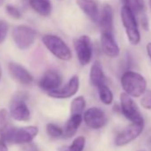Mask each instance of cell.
I'll return each mask as SVG.
<instances>
[{
	"mask_svg": "<svg viewBox=\"0 0 151 151\" xmlns=\"http://www.w3.org/2000/svg\"><path fill=\"white\" fill-rule=\"evenodd\" d=\"M140 105L148 110H151V90H146L140 98Z\"/></svg>",
	"mask_w": 151,
	"mask_h": 151,
	"instance_id": "484cf974",
	"label": "cell"
},
{
	"mask_svg": "<svg viewBox=\"0 0 151 151\" xmlns=\"http://www.w3.org/2000/svg\"><path fill=\"white\" fill-rule=\"evenodd\" d=\"M4 1H5V0H0V6H1L4 3Z\"/></svg>",
	"mask_w": 151,
	"mask_h": 151,
	"instance_id": "836d02e7",
	"label": "cell"
},
{
	"mask_svg": "<svg viewBox=\"0 0 151 151\" xmlns=\"http://www.w3.org/2000/svg\"><path fill=\"white\" fill-rule=\"evenodd\" d=\"M74 47L79 62L85 66L87 65L92 59L93 48L91 39L88 36H81L74 40Z\"/></svg>",
	"mask_w": 151,
	"mask_h": 151,
	"instance_id": "8992f818",
	"label": "cell"
},
{
	"mask_svg": "<svg viewBox=\"0 0 151 151\" xmlns=\"http://www.w3.org/2000/svg\"><path fill=\"white\" fill-rule=\"evenodd\" d=\"M121 85L125 93L138 98L147 90V82L142 76L134 71H125L121 78Z\"/></svg>",
	"mask_w": 151,
	"mask_h": 151,
	"instance_id": "6da1fadb",
	"label": "cell"
},
{
	"mask_svg": "<svg viewBox=\"0 0 151 151\" xmlns=\"http://www.w3.org/2000/svg\"><path fill=\"white\" fill-rule=\"evenodd\" d=\"M98 92H99V96L101 101L106 104V105H110L113 101V93L111 90L105 85H101L98 86Z\"/></svg>",
	"mask_w": 151,
	"mask_h": 151,
	"instance_id": "603a6c76",
	"label": "cell"
},
{
	"mask_svg": "<svg viewBox=\"0 0 151 151\" xmlns=\"http://www.w3.org/2000/svg\"><path fill=\"white\" fill-rule=\"evenodd\" d=\"M139 17L140 25L142 26V28H143L145 30H147V29H148V20H147V17L146 16V14H143L139 15Z\"/></svg>",
	"mask_w": 151,
	"mask_h": 151,
	"instance_id": "f1b7e54d",
	"label": "cell"
},
{
	"mask_svg": "<svg viewBox=\"0 0 151 151\" xmlns=\"http://www.w3.org/2000/svg\"><path fill=\"white\" fill-rule=\"evenodd\" d=\"M42 42L56 58L61 60H69L71 59L72 54L69 47L59 37L54 35H45L42 37Z\"/></svg>",
	"mask_w": 151,
	"mask_h": 151,
	"instance_id": "3957f363",
	"label": "cell"
},
{
	"mask_svg": "<svg viewBox=\"0 0 151 151\" xmlns=\"http://www.w3.org/2000/svg\"><path fill=\"white\" fill-rule=\"evenodd\" d=\"M6 11L8 14V15L14 19H21L22 18L21 12L16 7H14L13 6H7L6 8Z\"/></svg>",
	"mask_w": 151,
	"mask_h": 151,
	"instance_id": "4316f807",
	"label": "cell"
},
{
	"mask_svg": "<svg viewBox=\"0 0 151 151\" xmlns=\"http://www.w3.org/2000/svg\"><path fill=\"white\" fill-rule=\"evenodd\" d=\"M10 116L16 121L27 122L30 117V111L22 100H15L10 107Z\"/></svg>",
	"mask_w": 151,
	"mask_h": 151,
	"instance_id": "5bb4252c",
	"label": "cell"
},
{
	"mask_svg": "<svg viewBox=\"0 0 151 151\" xmlns=\"http://www.w3.org/2000/svg\"><path fill=\"white\" fill-rule=\"evenodd\" d=\"M149 7H150V9H151V0H149Z\"/></svg>",
	"mask_w": 151,
	"mask_h": 151,
	"instance_id": "e575fe53",
	"label": "cell"
},
{
	"mask_svg": "<svg viewBox=\"0 0 151 151\" xmlns=\"http://www.w3.org/2000/svg\"><path fill=\"white\" fill-rule=\"evenodd\" d=\"M121 19L129 42L133 45H137L140 42V33L135 14L124 6L121 9Z\"/></svg>",
	"mask_w": 151,
	"mask_h": 151,
	"instance_id": "7a4b0ae2",
	"label": "cell"
},
{
	"mask_svg": "<svg viewBox=\"0 0 151 151\" xmlns=\"http://www.w3.org/2000/svg\"><path fill=\"white\" fill-rule=\"evenodd\" d=\"M62 82L61 76L54 70H48L39 81V86L45 91H52L58 88Z\"/></svg>",
	"mask_w": 151,
	"mask_h": 151,
	"instance_id": "9a60e30c",
	"label": "cell"
},
{
	"mask_svg": "<svg viewBox=\"0 0 151 151\" xmlns=\"http://www.w3.org/2000/svg\"><path fill=\"white\" fill-rule=\"evenodd\" d=\"M97 22H99L102 31L113 33V10L109 5H104L101 14H99Z\"/></svg>",
	"mask_w": 151,
	"mask_h": 151,
	"instance_id": "2e32d148",
	"label": "cell"
},
{
	"mask_svg": "<svg viewBox=\"0 0 151 151\" xmlns=\"http://www.w3.org/2000/svg\"><path fill=\"white\" fill-rule=\"evenodd\" d=\"M31 8L42 16H48L52 12L50 0H29Z\"/></svg>",
	"mask_w": 151,
	"mask_h": 151,
	"instance_id": "ffe728a7",
	"label": "cell"
},
{
	"mask_svg": "<svg viewBox=\"0 0 151 151\" xmlns=\"http://www.w3.org/2000/svg\"><path fill=\"white\" fill-rule=\"evenodd\" d=\"M0 151H8V147L6 144V141L0 138Z\"/></svg>",
	"mask_w": 151,
	"mask_h": 151,
	"instance_id": "4dcf8cb0",
	"label": "cell"
},
{
	"mask_svg": "<svg viewBox=\"0 0 151 151\" xmlns=\"http://www.w3.org/2000/svg\"><path fill=\"white\" fill-rule=\"evenodd\" d=\"M1 77H2V68L1 65H0V79H1Z\"/></svg>",
	"mask_w": 151,
	"mask_h": 151,
	"instance_id": "d6a6232c",
	"label": "cell"
},
{
	"mask_svg": "<svg viewBox=\"0 0 151 151\" xmlns=\"http://www.w3.org/2000/svg\"><path fill=\"white\" fill-rule=\"evenodd\" d=\"M144 128V124L132 123L130 125L123 129L116 137L115 144L117 147H123L129 144L137 139L142 132Z\"/></svg>",
	"mask_w": 151,
	"mask_h": 151,
	"instance_id": "52a82bcc",
	"label": "cell"
},
{
	"mask_svg": "<svg viewBox=\"0 0 151 151\" xmlns=\"http://www.w3.org/2000/svg\"><path fill=\"white\" fill-rule=\"evenodd\" d=\"M79 8L87 15L93 22H97L99 18V10L97 3L94 0H77Z\"/></svg>",
	"mask_w": 151,
	"mask_h": 151,
	"instance_id": "e0dca14e",
	"label": "cell"
},
{
	"mask_svg": "<svg viewBox=\"0 0 151 151\" xmlns=\"http://www.w3.org/2000/svg\"><path fill=\"white\" fill-rule=\"evenodd\" d=\"M46 132L52 139H57L62 136L63 130L54 124H48L46 125Z\"/></svg>",
	"mask_w": 151,
	"mask_h": 151,
	"instance_id": "d4e9b609",
	"label": "cell"
},
{
	"mask_svg": "<svg viewBox=\"0 0 151 151\" xmlns=\"http://www.w3.org/2000/svg\"><path fill=\"white\" fill-rule=\"evenodd\" d=\"M8 32V25L6 22L0 21V44L3 43Z\"/></svg>",
	"mask_w": 151,
	"mask_h": 151,
	"instance_id": "83f0119b",
	"label": "cell"
},
{
	"mask_svg": "<svg viewBox=\"0 0 151 151\" xmlns=\"http://www.w3.org/2000/svg\"><path fill=\"white\" fill-rule=\"evenodd\" d=\"M82 115L81 114H75V115H71L70 118L68 120L66 126H65V130L63 131V134L62 136L64 138H71L73 137L76 132H77L78 129L79 128L81 123H82Z\"/></svg>",
	"mask_w": 151,
	"mask_h": 151,
	"instance_id": "d6986e66",
	"label": "cell"
},
{
	"mask_svg": "<svg viewBox=\"0 0 151 151\" xmlns=\"http://www.w3.org/2000/svg\"><path fill=\"white\" fill-rule=\"evenodd\" d=\"M120 107L123 115L132 123L144 124L143 116L132 98L125 93L120 95Z\"/></svg>",
	"mask_w": 151,
	"mask_h": 151,
	"instance_id": "277c9868",
	"label": "cell"
},
{
	"mask_svg": "<svg viewBox=\"0 0 151 151\" xmlns=\"http://www.w3.org/2000/svg\"><path fill=\"white\" fill-rule=\"evenodd\" d=\"M15 128L11 121L10 114L6 109H0V138L5 141L12 142Z\"/></svg>",
	"mask_w": 151,
	"mask_h": 151,
	"instance_id": "30bf717a",
	"label": "cell"
},
{
	"mask_svg": "<svg viewBox=\"0 0 151 151\" xmlns=\"http://www.w3.org/2000/svg\"><path fill=\"white\" fill-rule=\"evenodd\" d=\"M147 54H148V57L151 60V43H148L147 45Z\"/></svg>",
	"mask_w": 151,
	"mask_h": 151,
	"instance_id": "1f68e13d",
	"label": "cell"
},
{
	"mask_svg": "<svg viewBox=\"0 0 151 151\" xmlns=\"http://www.w3.org/2000/svg\"><path fill=\"white\" fill-rule=\"evenodd\" d=\"M84 120L88 127L94 130L101 129L107 124V116L104 111L97 107L88 109L84 114Z\"/></svg>",
	"mask_w": 151,
	"mask_h": 151,
	"instance_id": "ba28073f",
	"label": "cell"
},
{
	"mask_svg": "<svg viewBox=\"0 0 151 151\" xmlns=\"http://www.w3.org/2000/svg\"><path fill=\"white\" fill-rule=\"evenodd\" d=\"M139 151H142V150H139Z\"/></svg>",
	"mask_w": 151,
	"mask_h": 151,
	"instance_id": "d590c367",
	"label": "cell"
},
{
	"mask_svg": "<svg viewBox=\"0 0 151 151\" xmlns=\"http://www.w3.org/2000/svg\"><path fill=\"white\" fill-rule=\"evenodd\" d=\"M90 80L92 85L96 87L105 84V75L101 61L95 60L92 65L90 70Z\"/></svg>",
	"mask_w": 151,
	"mask_h": 151,
	"instance_id": "ac0fdd59",
	"label": "cell"
},
{
	"mask_svg": "<svg viewBox=\"0 0 151 151\" xmlns=\"http://www.w3.org/2000/svg\"><path fill=\"white\" fill-rule=\"evenodd\" d=\"M86 108V100L83 96H78L75 98L70 104V113L71 115L82 114Z\"/></svg>",
	"mask_w": 151,
	"mask_h": 151,
	"instance_id": "cb8c5ba5",
	"label": "cell"
},
{
	"mask_svg": "<svg viewBox=\"0 0 151 151\" xmlns=\"http://www.w3.org/2000/svg\"><path fill=\"white\" fill-rule=\"evenodd\" d=\"M24 151H38V148L34 143L29 142L24 146Z\"/></svg>",
	"mask_w": 151,
	"mask_h": 151,
	"instance_id": "f546056e",
	"label": "cell"
},
{
	"mask_svg": "<svg viewBox=\"0 0 151 151\" xmlns=\"http://www.w3.org/2000/svg\"><path fill=\"white\" fill-rule=\"evenodd\" d=\"M13 38L21 50H26L29 48L37 38V32L25 25H19L13 30Z\"/></svg>",
	"mask_w": 151,
	"mask_h": 151,
	"instance_id": "5b68a950",
	"label": "cell"
},
{
	"mask_svg": "<svg viewBox=\"0 0 151 151\" xmlns=\"http://www.w3.org/2000/svg\"><path fill=\"white\" fill-rule=\"evenodd\" d=\"M38 134V128L37 126H25L22 128H15L13 134L12 142L15 144H27Z\"/></svg>",
	"mask_w": 151,
	"mask_h": 151,
	"instance_id": "8fae6325",
	"label": "cell"
},
{
	"mask_svg": "<svg viewBox=\"0 0 151 151\" xmlns=\"http://www.w3.org/2000/svg\"><path fill=\"white\" fill-rule=\"evenodd\" d=\"M86 146V138L84 136H79L76 138L73 142L68 147H62L59 151H83Z\"/></svg>",
	"mask_w": 151,
	"mask_h": 151,
	"instance_id": "7402d4cb",
	"label": "cell"
},
{
	"mask_svg": "<svg viewBox=\"0 0 151 151\" xmlns=\"http://www.w3.org/2000/svg\"><path fill=\"white\" fill-rule=\"evenodd\" d=\"M123 5L128 7L135 15H141L145 11L144 0H121Z\"/></svg>",
	"mask_w": 151,
	"mask_h": 151,
	"instance_id": "44dd1931",
	"label": "cell"
},
{
	"mask_svg": "<svg viewBox=\"0 0 151 151\" xmlns=\"http://www.w3.org/2000/svg\"><path fill=\"white\" fill-rule=\"evenodd\" d=\"M9 72L14 80L19 82L22 85H30L33 81L31 74L22 65L16 62H10L8 65Z\"/></svg>",
	"mask_w": 151,
	"mask_h": 151,
	"instance_id": "4fadbf2b",
	"label": "cell"
},
{
	"mask_svg": "<svg viewBox=\"0 0 151 151\" xmlns=\"http://www.w3.org/2000/svg\"><path fill=\"white\" fill-rule=\"evenodd\" d=\"M101 45L103 52L109 58H116L119 55V46L114 38L113 33L102 31L101 37Z\"/></svg>",
	"mask_w": 151,
	"mask_h": 151,
	"instance_id": "7c38bea8",
	"label": "cell"
},
{
	"mask_svg": "<svg viewBox=\"0 0 151 151\" xmlns=\"http://www.w3.org/2000/svg\"><path fill=\"white\" fill-rule=\"evenodd\" d=\"M79 89V79L78 76H74L70 80L62 87H58L54 90L49 91L48 95L55 99H67L72 97L78 93Z\"/></svg>",
	"mask_w": 151,
	"mask_h": 151,
	"instance_id": "9c48e42d",
	"label": "cell"
}]
</instances>
